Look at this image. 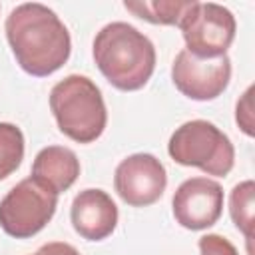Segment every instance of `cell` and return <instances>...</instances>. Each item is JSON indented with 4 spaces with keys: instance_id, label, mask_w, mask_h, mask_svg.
Listing matches in <instances>:
<instances>
[{
    "instance_id": "cell-1",
    "label": "cell",
    "mask_w": 255,
    "mask_h": 255,
    "mask_svg": "<svg viewBox=\"0 0 255 255\" xmlns=\"http://www.w3.org/2000/svg\"><path fill=\"white\" fill-rule=\"evenodd\" d=\"M4 30L18 66L30 76L46 78L70 58L72 38L66 24L40 2H24L12 8Z\"/></svg>"
},
{
    "instance_id": "cell-2",
    "label": "cell",
    "mask_w": 255,
    "mask_h": 255,
    "mask_svg": "<svg viewBox=\"0 0 255 255\" xmlns=\"http://www.w3.org/2000/svg\"><path fill=\"white\" fill-rule=\"evenodd\" d=\"M94 60L102 76L122 92L141 90L155 70L153 42L128 22H110L94 38Z\"/></svg>"
},
{
    "instance_id": "cell-3",
    "label": "cell",
    "mask_w": 255,
    "mask_h": 255,
    "mask_svg": "<svg viewBox=\"0 0 255 255\" xmlns=\"http://www.w3.org/2000/svg\"><path fill=\"white\" fill-rule=\"evenodd\" d=\"M50 110L60 131L78 143L96 141L108 124L104 96L94 80L70 74L50 92Z\"/></svg>"
},
{
    "instance_id": "cell-4",
    "label": "cell",
    "mask_w": 255,
    "mask_h": 255,
    "mask_svg": "<svg viewBox=\"0 0 255 255\" xmlns=\"http://www.w3.org/2000/svg\"><path fill=\"white\" fill-rule=\"evenodd\" d=\"M167 153L175 163L215 177H225L235 163L231 139L207 120H189L175 128L167 141Z\"/></svg>"
},
{
    "instance_id": "cell-5",
    "label": "cell",
    "mask_w": 255,
    "mask_h": 255,
    "mask_svg": "<svg viewBox=\"0 0 255 255\" xmlns=\"http://www.w3.org/2000/svg\"><path fill=\"white\" fill-rule=\"evenodd\" d=\"M58 207V195L34 177L18 181L0 201V227L6 235L28 239L40 233Z\"/></svg>"
},
{
    "instance_id": "cell-6",
    "label": "cell",
    "mask_w": 255,
    "mask_h": 255,
    "mask_svg": "<svg viewBox=\"0 0 255 255\" xmlns=\"http://www.w3.org/2000/svg\"><path fill=\"white\" fill-rule=\"evenodd\" d=\"M185 50L201 60H215L227 54L235 40L237 22L231 10L215 2L193 0L179 22Z\"/></svg>"
},
{
    "instance_id": "cell-7",
    "label": "cell",
    "mask_w": 255,
    "mask_h": 255,
    "mask_svg": "<svg viewBox=\"0 0 255 255\" xmlns=\"http://www.w3.org/2000/svg\"><path fill=\"white\" fill-rule=\"evenodd\" d=\"M229 80L231 60L227 54L215 60H201L183 48L171 64V82L189 100H215L227 90Z\"/></svg>"
},
{
    "instance_id": "cell-8",
    "label": "cell",
    "mask_w": 255,
    "mask_h": 255,
    "mask_svg": "<svg viewBox=\"0 0 255 255\" xmlns=\"http://www.w3.org/2000/svg\"><path fill=\"white\" fill-rule=\"evenodd\" d=\"M118 195L131 207L155 203L167 187V171L151 153H133L122 159L114 173Z\"/></svg>"
},
{
    "instance_id": "cell-9",
    "label": "cell",
    "mask_w": 255,
    "mask_h": 255,
    "mask_svg": "<svg viewBox=\"0 0 255 255\" xmlns=\"http://www.w3.org/2000/svg\"><path fill=\"white\" fill-rule=\"evenodd\" d=\"M171 209L181 227L189 231L207 229L221 217L223 187L211 177H189L175 189Z\"/></svg>"
},
{
    "instance_id": "cell-10",
    "label": "cell",
    "mask_w": 255,
    "mask_h": 255,
    "mask_svg": "<svg viewBox=\"0 0 255 255\" xmlns=\"http://www.w3.org/2000/svg\"><path fill=\"white\" fill-rule=\"evenodd\" d=\"M70 219L80 237L102 241L110 237L118 225V205L108 191L90 187L74 197Z\"/></svg>"
},
{
    "instance_id": "cell-11",
    "label": "cell",
    "mask_w": 255,
    "mask_h": 255,
    "mask_svg": "<svg viewBox=\"0 0 255 255\" xmlns=\"http://www.w3.org/2000/svg\"><path fill=\"white\" fill-rule=\"evenodd\" d=\"M80 175V159L78 155L64 145H48L40 149L32 163V175L44 187L60 195L68 191Z\"/></svg>"
},
{
    "instance_id": "cell-12",
    "label": "cell",
    "mask_w": 255,
    "mask_h": 255,
    "mask_svg": "<svg viewBox=\"0 0 255 255\" xmlns=\"http://www.w3.org/2000/svg\"><path fill=\"white\" fill-rule=\"evenodd\" d=\"M193 0H126L124 8L133 16L161 26H179Z\"/></svg>"
},
{
    "instance_id": "cell-13",
    "label": "cell",
    "mask_w": 255,
    "mask_h": 255,
    "mask_svg": "<svg viewBox=\"0 0 255 255\" xmlns=\"http://www.w3.org/2000/svg\"><path fill=\"white\" fill-rule=\"evenodd\" d=\"M253 209H255V183L251 179L239 181L229 193V215L235 227L247 239V243L253 237Z\"/></svg>"
},
{
    "instance_id": "cell-14",
    "label": "cell",
    "mask_w": 255,
    "mask_h": 255,
    "mask_svg": "<svg viewBox=\"0 0 255 255\" xmlns=\"http://www.w3.org/2000/svg\"><path fill=\"white\" fill-rule=\"evenodd\" d=\"M24 159V133L10 122H0V181L12 175Z\"/></svg>"
},
{
    "instance_id": "cell-15",
    "label": "cell",
    "mask_w": 255,
    "mask_h": 255,
    "mask_svg": "<svg viewBox=\"0 0 255 255\" xmlns=\"http://www.w3.org/2000/svg\"><path fill=\"white\" fill-rule=\"evenodd\" d=\"M235 122L239 126V129L253 137L255 129H253V86H249L243 96L237 100V106H235Z\"/></svg>"
},
{
    "instance_id": "cell-16",
    "label": "cell",
    "mask_w": 255,
    "mask_h": 255,
    "mask_svg": "<svg viewBox=\"0 0 255 255\" xmlns=\"http://www.w3.org/2000/svg\"><path fill=\"white\" fill-rule=\"evenodd\" d=\"M199 255H239L235 245L217 233H207L197 241Z\"/></svg>"
},
{
    "instance_id": "cell-17",
    "label": "cell",
    "mask_w": 255,
    "mask_h": 255,
    "mask_svg": "<svg viewBox=\"0 0 255 255\" xmlns=\"http://www.w3.org/2000/svg\"><path fill=\"white\" fill-rule=\"evenodd\" d=\"M34 255H80V251H78L74 245H70V243L52 241V243L42 245Z\"/></svg>"
}]
</instances>
